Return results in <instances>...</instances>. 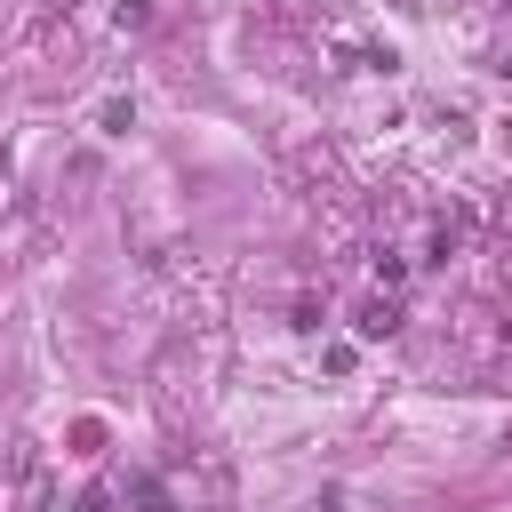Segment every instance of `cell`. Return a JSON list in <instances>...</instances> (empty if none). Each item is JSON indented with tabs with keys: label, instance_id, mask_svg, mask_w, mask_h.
<instances>
[{
	"label": "cell",
	"instance_id": "6da1fadb",
	"mask_svg": "<svg viewBox=\"0 0 512 512\" xmlns=\"http://www.w3.org/2000/svg\"><path fill=\"white\" fill-rule=\"evenodd\" d=\"M392 328H400L392 304H368V312H360V336H392Z\"/></svg>",
	"mask_w": 512,
	"mask_h": 512
}]
</instances>
